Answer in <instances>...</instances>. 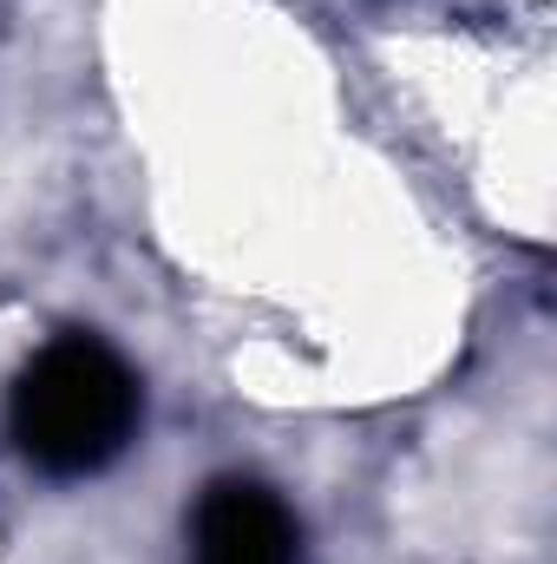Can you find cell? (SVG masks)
<instances>
[{
	"label": "cell",
	"mask_w": 557,
	"mask_h": 564,
	"mask_svg": "<svg viewBox=\"0 0 557 564\" xmlns=\"http://www.w3.org/2000/svg\"><path fill=\"white\" fill-rule=\"evenodd\" d=\"M7 426H13V446L40 473L86 479L132 446L139 375L99 335H59L20 368L7 394Z\"/></svg>",
	"instance_id": "1"
},
{
	"label": "cell",
	"mask_w": 557,
	"mask_h": 564,
	"mask_svg": "<svg viewBox=\"0 0 557 564\" xmlns=\"http://www.w3.org/2000/svg\"><path fill=\"white\" fill-rule=\"evenodd\" d=\"M190 564H302V525L270 486L217 479L190 519Z\"/></svg>",
	"instance_id": "2"
}]
</instances>
